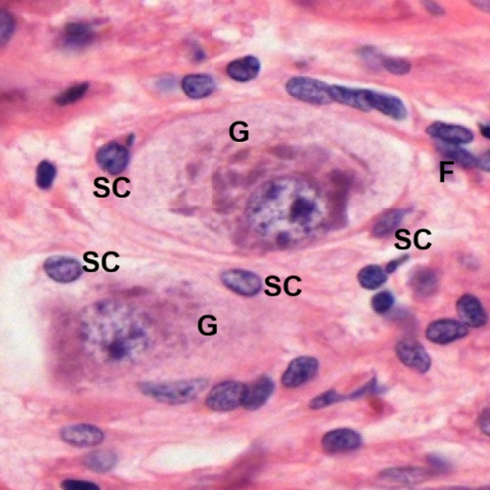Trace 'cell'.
<instances>
[{"mask_svg": "<svg viewBox=\"0 0 490 490\" xmlns=\"http://www.w3.org/2000/svg\"><path fill=\"white\" fill-rule=\"evenodd\" d=\"M207 382L205 379H189L170 383H144L141 392L158 402L180 404L192 402L204 392Z\"/></svg>", "mask_w": 490, "mask_h": 490, "instance_id": "obj_1", "label": "cell"}, {"mask_svg": "<svg viewBox=\"0 0 490 490\" xmlns=\"http://www.w3.org/2000/svg\"><path fill=\"white\" fill-rule=\"evenodd\" d=\"M286 90L292 97L313 105H326L333 102L330 96V86L308 76L291 79L286 84Z\"/></svg>", "mask_w": 490, "mask_h": 490, "instance_id": "obj_2", "label": "cell"}, {"mask_svg": "<svg viewBox=\"0 0 490 490\" xmlns=\"http://www.w3.org/2000/svg\"><path fill=\"white\" fill-rule=\"evenodd\" d=\"M247 386L243 383L227 381L212 388L205 403L215 411H232L243 405Z\"/></svg>", "mask_w": 490, "mask_h": 490, "instance_id": "obj_3", "label": "cell"}, {"mask_svg": "<svg viewBox=\"0 0 490 490\" xmlns=\"http://www.w3.org/2000/svg\"><path fill=\"white\" fill-rule=\"evenodd\" d=\"M80 261L72 257L55 256L48 257L43 264V269L52 280L68 284L78 280L83 274Z\"/></svg>", "mask_w": 490, "mask_h": 490, "instance_id": "obj_4", "label": "cell"}, {"mask_svg": "<svg viewBox=\"0 0 490 490\" xmlns=\"http://www.w3.org/2000/svg\"><path fill=\"white\" fill-rule=\"evenodd\" d=\"M395 353L403 365L418 373H427L432 365L429 353L419 341L402 340L395 346Z\"/></svg>", "mask_w": 490, "mask_h": 490, "instance_id": "obj_5", "label": "cell"}, {"mask_svg": "<svg viewBox=\"0 0 490 490\" xmlns=\"http://www.w3.org/2000/svg\"><path fill=\"white\" fill-rule=\"evenodd\" d=\"M318 370L319 363L316 358L301 356L290 363L282 376V383L289 388L301 387L315 377Z\"/></svg>", "mask_w": 490, "mask_h": 490, "instance_id": "obj_6", "label": "cell"}, {"mask_svg": "<svg viewBox=\"0 0 490 490\" xmlns=\"http://www.w3.org/2000/svg\"><path fill=\"white\" fill-rule=\"evenodd\" d=\"M468 327L453 319H440L430 323L426 330L428 340L437 345H447L468 335Z\"/></svg>", "mask_w": 490, "mask_h": 490, "instance_id": "obj_7", "label": "cell"}, {"mask_svg": "<svg viewBox=\"0 0 490 490\" xmlns=\"http://www.w3.org/2000/svg\"><path fill=\"white\" fill-rule=\"evenodd\" d=\"M99 167L110 175H120L130 163V152L125 146L111 142L102 146L96 154Z\"/></svg>", "mask_w": 490, "mask_h": 490, "instance_id": "obj_8", "label": "cell"}, {"mask_svg": "<svg viewBox=\"0 0 490 490\" xmlns=\"http://www.w3.org/2000/svg\"><path fill=\"white\" fill-rule=\"evenodd\" d=\"M222 281L227 288L242 296H254L261 289L259 277L252 272L242 269H230L224 272Z\"/></svg>", "mask_w": 490, "mask_h": 490, "instance_id": "obj_9", "label": "cell"}, {"mask_svg": "<svg viewBox=\"0 0 490 490\" xmlns=\"http://www.w3.org/2000/svg\"><path fill=\"white\" fill-rule=\"evenodd\" d=\"M61 439L67 444L78 447H93L100 444L104 433L93 425H71L62 429Z\"/></svg>", "mask_w": 490, "mask_h": 490, "instance_id": "obj_10", "label": "cell"}, {"mask_svg": "<svg viewBox=\"0 0 490 490\" xmlns=\"http://www.w3.org/2000/svg\"><path fill=\"white\" fill-rule=\"evenodd\" d=\"M362 444V437L355 430L338 429L327 433L322 439V447L327 452L353 451Z\"/></svg>", "mask_w": 490, "mask_h": 490, "instance_id": "obj_11", "label": "cell"}, {"mask_svg": "<svg viewBox=\"0 0 490 490\" xmlns=\"http://www.w3.org/2000/svg\"><path fill=\"white\" fill-rule=\"evenodd\" d=\"M369 104L371 110H377L393 120L402 121L407 117V109L404 103L392 94L369 89Z\"/></svg>", "mask_w": 490, "mask_h": 490, "instance_id": "obj_12", "label": "cell"}, {"mask_svg": "<svg viewBox=\"0 0 490 490\" xmlns=\"http://www.w3.org/2000/svg\"><path fill=\"white\" fill-rule=\"evenodd\" d=\"M428 135L449 144H468L474 140V133L462 125L444 123H433L427 128Z\"/></svg>", "mask_w": 490, "mask_h": 490, "instance_id": "obj_13", "label": "cell"}, {"mask_svg": "<svg viewBox=\"0 0 490 490\" xmlns=\"http://www.w3.org/2000/svg\"><path fill=\"white\" fill-rule=\"evenodd\" d=\"M456 308L460 318L466 326L479 328L486 323V309L482 306L481 301L472 294H464L458 301Z\"/></svg>", "mask_w": 490, "mask_h": 490, "instance_id": "obj_14", "label": "cell"}, {"mask_svg": "<svg viewBox=\"0 0 490 490\" xmlns=\"http://www.w3.org/2000/svg\"><path fill=\"white\" fill-rule=\"evenodd\" d=\"M332 101L358 109L362 112H370L369 89L346 88L343 86H330Z\"/></svg>", "mask_w": 490, "mask_h": 490, "instance_id": "obj_15", "label": "cell"}, {"mask_svg": "<svg viewBox=\"0 0 490 490\" xmlns=\"http://www.w3.org/2000/svg\"><path fill=\"white\" fill-rule=\"evenodd\" d=\"M275 390V383L271 377L262 376L252 386H247L243 407L247 410H257L264 407Z\"/></svg>", "mask_w": 490, "mask_h": 490, "instance_id": "obj_16", "label": "cell"}, {"mask_svg": "<svg viewBox=\"0 0 490 490\" xmlns=\"http://www.w3.org/2000/svg\"><path fill=\"white\" fill-rule=\"evenodd\" d=\"M261 62L257 57L249 55L232 61L227 66V74L239 83L254 80L261 72Z\"/></svg>", "mask_w": 490, "mask_h": 490, "instance_id": "obj_17", "label": "cell"}, {"mask_svg": "<svg viewBox=\"0 0 490 490\" xmlns=\"http://www.w3.org/2000/svg\"><path fill=\"white\" fill-rule=\"evenodd\" d=\"M182 89L188 97L193 99L207 97L214 91L215 81L207 74H194L183 79Z\"/></svg>", "mask_w": 490, "mask_h": 490, "instance_id": "obj_18", "label": "cell"}, {"mask_svg": "<svg viewBox=\"0 0 490 490\" xmlns=\"http://www.w3.org/2000/svg\"><path fill=\"white\" fill-rule=\"evenodd\" d=\"M94 32L88 25L71 23L66 26L62 34V43L67 48H81L93 41Z\"/></svg>", "mask_w": 490, "mask_h": 490, "instance_id": "obj_19", "label": "cell"}, {"mask_svg": "<svg viewBox=\"0 0 490 490\" xmlns=\"http://www.w3.org/2000/svg\"><path fill=\"white\" fill-rule=\"evenodd\" d=\"M439 280L430 269H419L410 277V287L420 297H429L437 291Z\"/></svg>", "mask_w": 490, "mask_h": 490, "instance_id": "obj_20", "label": "cell"}, {"mask_svg": "<svg viewBox=\"0 0 490 490\" xmlns=\"http://www.w3.org/2000/svg\"><path fill=\"white\" fill-rule=\"evenodd\" d=\"M430 477V472L421 468L405 467L390 469L383 472L381 477L402 484H417L424 482Z\"/></svg>", "mask_w": 490, "mask_h": 490, "instance_id": "obj_21", "label": "cell"}, {"mask_svg": "<svg viewBox=\"0 0 490 490\" xmlns=\"http://www.w3.org/2000/svg\"><path fill=\"white\" fill-rule=\"evenodd\" d=\"M117 459V455L112 450H98L86 457L84 466L93 472H106L113 469Z\"/></svg>", "mask_w": 490, "mask_h": 490, "instance_id": "obj_22", "label": "cell"}, {"mask_svg": "<svg viewBox=\"0 0 490 490\" xmlns=\"http://www.w3.org/2000/svg\"><path fill=\"white\" fill-rule=\"evenodd\" d=\"M408 214V210H393L381 217V219L374 225V235L377 237H385L392 233L397 229L400 222Z\"/></svg>", "mask_w": 490, "mask_h": 490, "instance_id": "obj_23", "label": "cell"}, {"mask_svg": "<svg viewBox=\"0 0 490 490\" xmlns=\"http://www.w3.org/2000/svg\"><path fill=\"white\" fill-rule=\"evenodd\" d=\"M387 272L379 266H368L358 273V282L363 288L376 290L387 282Z\"/></svg>", "mask_w": 490, "mask_h": 490, "instance_id": "obj_24", "label": "cell"}, {"mask_svg": "<svg viewBox=\"0 0 490 490\" xmlns=\"http://www.w3.org/2000/svg\"><path fill=\"white\" fill-rule=\"evenodd\" d=\"M439 149L442 154L447 156L455 162L461 165L464 168H475L477 167V160L474 155L468 151L458 147L457 145L449 144V143L442 142L439 145Z\"/></svg>", "mask_w": 490, "mask_h": 490, "instance_id": "obj_25", "label": "cell"}, {"mask_svg": "<svg viewBox=\"0 0 490 490\" xmlns=\"http://www.w3.org/2000/svg\"><path fill=\"white\" fill-rule=\"evenodd\" d=\"M56 168L49 161H42L36 168V184L41 190L50 189L56 177Z\"/></svg>", "mask_w": 490, "mask_h": 490, "instance_id": "obj_26", "label": "cell"}, {"mask_svg": "<svg viewBox=\"0 0 490 490\" xmlns=\"http://www.w3.org/2000/svg\"><path fill=\"white\" fill-rule=\"evenodd\" d=\"M88 83H81L72 86V88L62 93L60 95L56 96L54 101L60 106L70 105V104L75 103L83 98L84 94L88 93Z\"/></svg>", "mask_w": 490, "mask_h": 490, "instance_id": "obj_27", "label": "cell"}, {"mask_svg": "<svg viewBox=\"0 0 490 490\" xmlns=\"http://www.w3.org/2000/svg\"><path fill=\"white\" fill-rule=\"evenodd\" d=\"M314 210L315 205L313 202L306 198H301L296 200L292 205L291 219L293 222H306L313 214Z\"/></svg>", "mask_w": 490, "mask_h": 490, "instance_id": "obj_28", "label": "cell"}, {"mask_svg": "<svg viewBox=\"0 0 490 490\" xmlns=\"http://www.w3.org/2000/svg\"><path fill=\"white\" fill-rule=\"evenodd\" d=\"M395 304V297L388 291H382L376 294L371 299L373 311L378 314L387 313Z\"/></svg>", "mask_w": 490, "mask_h": 490, "instance_id": "obj_29", "label": "cell"}, {"mask_svg": "<svg viewBox=\"0 0 490 490\" xmlns=\"http://www.w3.org/2000/svg\"><path fill=\"white\" fill-rule=\"evenodd\" d=\"M343 400L345 397H341L340 393H336L335 390H330L314 397L309 403V407L314 410L322 409Z\"/></svg>", "mask_w": 490, "mask_h": 490, "instance_id": "obj_30", "label": "cell"}, {"mask_svg": "<svg viewBox=\"0 0 490 490\" xmlns=\"http://www.w3.org/2000/svg\"><path fill=\"white\" fill-rule=\"evenodd\" d=\"M383 66L395 76L407 75L411 70L409 62L400 58H385L383 60Z\"/></svg>", "mask_w": 490, "mask_h": 490, "instance_id": "obj_31", "label": "cell"}, {"mask_svg": "<svg viewBox=\"0 0 490 490\" xmlns=\"http://www.w3.org/2000/svg\"><path fill=\"white\" fill-rule=\"evenodd\" d=\"M1 29H0V34H1V43L4 44L10 39V36L13 34L15 24L14 19L12 18L11 15L7 11L2 10L1 11Z\"/></svg>", "mask_w": 490, "mask_h": 490, "instance_id": "obj_32", "label": "cell"}, {"mask_svg": "<svg viewBox=\"0 0 490 490\" xmlns=\"http://www.w3.org/2000/svg\"><path fill=\"white\" fill-rule=\"evenodd\" d=\"M62 487L67 490H94L99 489L97 484L79 479H65L62 482Z\"/></svg>", "mask_w": 490, "mask_h": 490, "instance_id": "obj_33", "label": "cell"}, {"mask_svg": "<svg viewBox=\"0 0 490 490\" xmlns=\"http://www.w3.org/2000/svg\"><path fill=\"white\" fill-rule=\"evenodd\" d=\"M377 390H379L377 380L374 378L373 380H371L370 382L366 383V385L363 386L362 388H360V390L351 393L350 397L348 398L355 400V398L365 397V395H367V393H375L377 392Z\"/></svg>", "mask_w": 490, "mask_h": 490, "instance_id": "obj_34", "label": "cell"}, {"mask_svg": "<svg viewBox=\"0 0 490 490\" xmlns=\"http://www.w3.org/2000/svg\"><path fill=\"white\" fill-rule=\"evenodd\" d=\"M428 460H429L430 464L435 469L439 470V471H447L449 469V462L444 457L440 456V455H430Z\"/></svg>", "mask_w": 490, "mask_h": 490, "instance_id": "obj_35", "label": "cell"}, {"mask_svg": "<svg viewBox=\"0 0 490 490\" xmlns=\"http://www.w3.org/2000/svg\"><path fill=\"white\" fill-rule=\"evenodd\" d=\"M479 428H481L482 432L484 435H489V409H486L479 416Z\"/></svg>", "mask_w": 490, "mask_h": 490, "instance_id": "obj_36", "label": "cell"}, {"mask_svg": "<svg viewBox=\"0 0 490 490\" xmlns=\"http://www.w3.org/2000/svg\"><path fill=\"white\" fill-rule=\"evenodd\" d=\"M424 5L426 7V9H427L428 11L430 12V13H432L434 15L444 14V8H442V7L440 6V4H437V2L426 1V2H424Z\"/></svg>", "mask_w": 490, "mask_h": 490, "instance_id": "obj_37", "label": "cell"}, {"mask_svg": "<svg viewBox=\"0 0 490 490\" xmlns=\"http://www.w3.org/2000/svg\"><path fill=\"white\" fill-rule=\"evenodd\" d=\"M408 259V257H400V259H395V261H392L390 262V264H388L387 268H386V272L387 273H393V272H395L397 271L398 267L402 266L403 262L407 261Z\"/></svg>", "mask_w": 490, "mask_h": 490, "instance_id": "obj_38", "label": "cell"}, {"mask_svg": "<svg viewBox=\"0 0 490 490\" xmlns=\"http://www.w3.org/2000/svg\"><path fill=\"white\" fill-rule=\"evenodd\" d=\"M481 131L482 133V135L484 136L486 138H489L490 137V131H489V125H481Z\"/></svg>", "mask_w": 490, "mask_h": 490, "instance_id": "obj_39", "label": "cell"}, {"mask_svg": "<svg viewBox=\"0 0 490 490\" xmlns=\"http://www.w3.org/2000/svg\"><path fill=\"white\" fill-rule=\"evenodd\" d=\"M289 238L290 237L288 235H287V233H283L278 237V241L280 242V244L282 245L287 244L289 242Z\"/></svg>", "mask_w": 490, "mask_h": 490, "instance_id": "obj_40", "label": "cell"}, {"mask_svg": "<svg viewBox=\"0 0 490 490\" xmlns=\"http://www.w3.org/2000/svg\"><path fill=\"white\" fill-rule=\"evenodd\" d=\"M133 140H135V135H131L128 136V144H130V145L132 144Z\"/></svg>", "mask_w": 490, "mask_h": 490, "instance_id": "obj_41", "label": "cell"}]
</instances>
